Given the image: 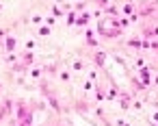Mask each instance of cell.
<instances>
[{"mask_svg": "<svg viewBox=\"0 0 158 126\" xmlns=\"http://www.w3.org/2000/svg\"><path fill=\"white\" fill-rule=\"evenodd\" d=\"M24 115H26V106L20 104V106H18V117H24Z\"/></svg>", "mask_w": 158, "mask_h": 126, "instance_id": "1", "label": "cell"}, {"mask_svg": "<svg viewBox=\"0 0 158 126\" xmlns=\"http://www.w3.org/2000/svg\"><path fill=\"white\" fill-rule=\"evenodd\" d=\"M13 46H15V39H9V41H7V48L13 50Z\"/></svg>", "mask_w": 158, "mask_h": 126, "instance_id": "2", "label": "cell"}]
</instances>
